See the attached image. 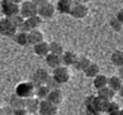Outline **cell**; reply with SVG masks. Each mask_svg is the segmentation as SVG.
I'll use <instances>...</instances> for the list:
<instances>
[{
    "label": "cell",
    "instance_id": "cell-1",
    "mask_svg": "<svg viewBox=\"0 0 123 115\" xmlns=\"http://www.w3.org/2000/svg\"><path fill=\"white\" fill-rule=\"evenodd\" d=\"M34 85L31 81H24L18 84L15 87V95L22 99H28L34 95Z\"/></svg>",
    "mask_w": 123,
    "mask_h": 115
},
{
    "label": "cell",
    "instance_id": "cell-2",
    "mask_svg": "<svg viewBox=\"0 0 123 115\" xmlns=\"http://www.w3.org/2000/svg\"><path fill=\"white\" fill-rule=\"evenodd\" d=\"M52 79L56 81L58 85H63V84H66V82H69V80L71 79V73H70L69 67L60 66V67L55 68L53 73H52Z\"/></svg>",
    "mask_w": 123,
    "mask_h": 115
},
{
    "label": "cell",
    "instance_id": "cell-3",
    "mask_svg": "<svg viewBox=\"0 0 123 115\" xmlns=\"http://www.w3.org/2000/svg\"><path fill=\"white\" fill-rule=\"evenodd\" d=\"M18 32V28L10 18H3L0 20V33L4 37H13Z\"/></svg>",
    "mask_w": 123,
    "mask_h": 115
},
{
    "label": "cell",
    "instance_id": "cell-4",
    "mask_svg": "<svg viewBox=\"0 0 123 115\" xmlns=\"http://www.w3.org/2000/svg\"><path fill=\"white\" fill-rule=\"evenodd\" d=\"M38 8L34 5L31 0H27V1H22L19 5V14L24 18V19H28V18L37 15Z\"/></svg>",
    "mask_w": 123,
    "mask_h": 115
},
{
    "label": "cell",
    "instance_id": "cell-5",
    "mask_svg": "<svg viewBox=\"0 0 123 115\" xmlns=\"http://www.w3.org/2000/svg\"><path fill=\"white\" fill-rule=\"evenodd\" d=\"M0 6H1V13L5 15V18H12L19 14V5L9 1V0H3Z\"/></svg>",
    "mask_w": 123,
    "mask_h": 115
},
{
    "label": "cell",
    "instance_id": "cell-6",
    "mask_svg": "<svg viewBox=\"0 0 123 115\" xmlns=\"http://www.w3.org/2000/svg\"><path fill=\"white\" fill-rule=\"evenodd\" d=\"M49 77L51 76L48 75V71H46L44 68H38V70L33 73L31 82L34 85V87L42 86V85H46V82H47V80L49 79Z\"/></svg>",
    "mask_w": 123,
    "mask_h": 115
},
{
    "label": "cell",
    "instance_id": "cell-7",
    "mask_svg": "<svg viewBox=\"0 0 123 115\" xmlns=\"http://www.w3.org/2000/svg\"><path fill=\"white\" fill-rule=\"evenodd\" d=\"M58 111V106L51 104L48 100H41L38 106V114L39 115H56Z\"/></svg>",
    "mask_w": 123,
    "mask_h": 115
},
{
    "label": "cell",
    "instance_id": "cell-8",
    "mask_svg": "<svg viewBox=\"0 0 123 115\" xmlns=\"http://www.w3.org/2000/svg\"><path fill=\"white\" fill-rule=\"evenodd\" d=\"M88 14H89V8L85 4H80V3L74 1V5H72L70 15H72L76 19H84Z\"/></svg>",
    "mask_w": 123,
    "mask_h": 115
},
{
    "label": "cell",
    "instance_id": "cell-9",
    "mask_svg": "<svg viewBox=\"0 0 123 115\" xmlns=\"http://www.w3.org/2000/svg\"><path fill=\"white\" fill-rule=\"evenodd\" d=\"M37 14L42 18V19H51V18H53L55 14H56V8H55L53 4H51L48 1L47 4H44V5L38 8Z\"/></svg>",
    "mask_w": 123,
    "mask_h": 115
},
{
    "label": "cell",
    "instance_id": "cell-10",
    "mask_svg": "<svg viewBox=\"0 0 123 115\" xmlns=\"http://www.w3.org/2000/svg\"><path fill=\"white\" fill-rule=\"evenodd\" d=\"M85 110H86V115H100V111L98 110L97 106V96H89L85 100Z\"/></svg>",
    "mask_w": 123,
    "mask_h": 115
},
{
    "label": "cell",
    "instance_id": "cell-11",
    "mask_svg": "<svg viewBox=\"0 0 123 115\" xmlns=\"http://www.w3.org/2000/svg\"><path fill=\"white\" fill-rule=\"evenodd\" d=\"M75 0H58L56 4V12L61 13V14H70L72 5H74Z\"/></svg>",
    "mask_w": 123,
    "mask_h": 115
},
{
    "label": "cell",
    "instance_id": "cell-12",
    "mask_svg": "<svg viewBox=\"0 0 123 115\" xmlns=\"http://www.w3.org/2000/svg\"><path fill=\"white\" fill-rule=\"evenodd\" d=\"M39 101L37 98L32 96L24 100V109L28 111V114H37L38 113V106H39Z\"/></svg>",
    "mask_w": 123,
    "mask_h": 115
},
{
    "label": "cell",
    "instance_id": "cell-13",
    "mask_svg": "<svg viewBox=\"0 0 123 115\" xmlns=\"http://www.w3.org/2000/svg\"><path fill=\"white\" fill-rule=\"evenodd\" d=\"M61 58H62V65L66 67H70V66H75L79 56L75 52H72V51H65L62 53Z\"/></svg>",
    "mask_w": 123,
    "mask_h": 115
},
{
    "label": "cell",
    "instance_id": "cell-14",
    "mask_svg": "<svg viewBox=\"0 0 123 115\" xmlns=\"http://www.w3.org/2000/svg\"><path fill=\"white\" fill-rule=\"evenodd\" d=\"M44 40V34L39 29H32L28 33V46H36L37 43Z\"/></svg>",
    "mask_w": 123,
    "mask_h": 115
},
{
    "label": "cell",
    "instance_id": "cell-15",
    "mask_svg": "<svg viewBox=\"0 0 123 115\" xmlns=\"http://www.w3.org/2000/svg\"><path fill=\"white\" fill-rule=\"evenodd\" d=\"M51 104L53 105H56V106H60L61 103L63 101V95L61 92V90L60 89H57V90H52V91H49V94L47 96V99Z\"/></svg>",
    "mask_w": 123,
    "mask_h": 115
},
{
    "label": "cell",
    "instance_id": "cell-16",
    "mask_svg": "<svg viewBox=\"0 0 123 115\" xmlns=\"http://www.w3.org/2000/svg\"><path fill=\"white\" fill-rule=\"evenodd\" d=\"M46 63L48 67H51L52 70L55 68L60 67V66H63L62 65V58L61 56H57V54H52V53H48L46 56Z\"/></svg>",
    "mask_w": 123,
    "mask_h": 115
},
{
    "label": "cell",
    "instance_id": "cell-17",
    "mask_svg": "<svg viewBox=\"0 0 123 115\" xmlns=\"http://www.w3.org/2000/svg\"><path fill=\"white\" fill-rule=\"evenodd\" d=\"M33 49H34V53L39 57H46L47 54L49 53V46L48 42L46 40H42V42L37 43L36 46H33Z\"/></svg>",
    "mask_w": 123,
    "mask_h": 115
},
{
    "label": "cell",
    "instance_id": "cell-18",
    "mask_svg": "<svg viewBox=\"0 0 123 115\" xmlns=\"http://www.w3.org/2000/svg\"><path fill=\"white\" fill-rule=\"evenodd\" d=\"M108 87L111 90H113L114 92L117 91H122V87H123V81L119 76H112L108 79Z\"/></svg>",
    "mask_w": 123,
    "mask_h": 115
},
{
    "label": "cell",
    "instance_id": "cell-19",
    "mask_svg": "<svg viewBox=\"0 0 123 115\" xmlns=\"http://www.w3.org/2000/svg\"><path fill=\"white\" fill-rule=\"evenodd\" d=\"M114 96H116V92L107 86V87H104V89L98 90L97 98H98V99H102V100H105V101H113Z\"/></svg>",
    "mask_w": 123,
    "mask_h": 115
},
{
    "label": "cell",
    "instance_id": "cell-20",
    "mask_svg": "<svg viewBox=\"0 0 123 115\" xmlns=\"http://www.w3.org/2000/svg\"><path fill=\"white\" fill-rule=\"evenodd\" d=\"M24 100L25 99H22V98H19V96H17L14 94V95L10 96V99H9V106L13 110L22 109V108H24Z\"/></svg>",
    "mask_w": 123,
    "mask_h": 115
},
{
    "label": "cell",
    "instance_id": "cell-21",
    "mask_svg": "<svg viewBox=\"0 0 123 115\" xmlns=\"http://www.w3.org/2000/svg\"><path fill=\"white\" fill-rule=\"evenodd\" d=\"M85 76L89 77V79H94V77H97L98 75H100V67L99 65H97V63H90V65L88 66V68L84 71Z\"/></svg>",
    "mask_w": 123,
    "mask_h": 115
},
{
    "label": "cell",
    "instance_id": "cell-22",
    "mask_svg": "<svg viewBox=\"0 0 123 115\" xmlns=\"http://www.w3.org/2000/svg\"><path fill=\"white\" fill-rule=\"evenodd\" d=\"M49 94V90L46 85H42V86H37L34 89V98H37L38 100H46L47 96Z\"/></svg>",
    "mask_w": 123,
    "mask_h": 115
},
{
    "label": "cell",
    "instance_id": "cell-23",
    "mask_svg": "<svg viewBox=\"0 0 123 115\" xmlns=\"http://www.w3.org/2000/svg\"><path fill=\"white\" fill-rule=\"evenodd\" d=\"M13 39L17 44L22 46V47H25L28 46V33H24V32H17V33L13 35Z\"/></svg>",
    "mask_w": 123,
    "mask_h": 115
},
{
    "label": "cell",
    "instance_id": "cell-24",
    "mask_svg": "<svg viewBox=\"0 0 123 115\" xmlns=\"http://www.w3.org/2000/svg\"><path fill=\"white\" fill-rule=\"evenodd\" d=\"M93 85H94V87L97 90L104 89V87L108 86V77L105 75H98L97 77H94Z\"/></svg>",
    "mask_w": 123,
    "mask_h": 115
},
{
    "label": "cell",
    "instance_id": "cell-25",
    "mask_svg": "<svg viewBox=\"0 0 123 115\" xmlns=\"http://www.w3.org/2000/svg\"><path fill=\"white\" fill-rule=\"evenodd\" d=\"M111 61L114 66L117 67H122L123 66V52L119 49H116L111 56Z\"/></svg>",
    "mask_w": 123,
    "mask_h": 115
},
{
    "label": "cell",
    "instance_id": "cell-26",
    "mask_svg": "<svg viewBox=\"0 0 123 115\" xmlns=\"http://www.w3.org/2000/svg\"><path fill=\"white\" fill-rule=\"evenodd\" d=\"M48 46H49V53H52V54L62 56V53L65 52V49H63V46H62L61 43L56 42V40H53V42H49Z\"/></svg>",
    "mask_w": 123,
    "mask_h": 115
},
{
    "label": "cell",
    "instance_id": "cell-27",
    "mask_svg": "<svg viewBox=\"0 0 123 115\" xmlns=\"http://www.w3.org/2000/svg\"><path fill=\"white\" fill-rule=\"evenodd\" d=\"M92 63V61L88 58V57H79L77 58V61L75 63V68L77 71H85L86 68H88V66Z\"/></svg>",
    "mask_w": 123,
    "mask_h": 115
},
{
    "label": "cell",
    "instance_id": "cell-28",
    "mask_svg": "<svg viewBox=\"0 0 123 115\" xmlns=\"http://www.w3.org/2000/svg\"><path fill=\"white\" fill-rule=\"evenodd\" d=\"M25 20H27V23L29 24L31 29H38L39 27H41V24H42V22H43V19H42V18H41L38 14L31 17V18H28V19H25Z\"/></svg>",
    "mask_w": 123,
    "mask_h": 115
},
{
    "label": "cell",
    "instance_id": "cell-29",
    "mask_svg": "<svg viewBox=\"0 0 123 115\" xmlns=\"http://www.w3.org/2000/svg\"><path fill=\"white\" fill-rule=\"evenodd\" d=\"M109 24H111L112 29H113V30H116V32H121V30H122V28H123V23H122V22H119V20H117L116 18H113Z\"/></svg>",
    "mask_w": 123,
    "mask_h": 115
},
{
    "label": "cell",
    "instance_id": "cell-30",
    "mask_svg": "<svg viewBox=\"0 0 123 115\" xmlns=\"http://www.w3.org/2000/svg\"><path fill=\"white\" fill-rule=\"evenodd\" d=\"M46 86L48 87V90H49V91L60 89V85H58L57 82H56V81H55V80L52 79V77H49V79L47 80V82H46Z\"/></svg>",
    "mask_w": 123,
    "mask_h": 115
},
{
    "label": "cell",
    "instance_id": "cell-31",
    "mask_svg": "<svg viewBox=\"0 0 123 115\" xmlns=\"http://www.w3.org/2000/svg\"><path fill=\"white\" fill-rule=\"evenodd\" d=\"M10 19H12V22L17 25V28H18V27H19V25L22 24V23H23V22L25 20V19H24V18L22 17L20 14H17V15H14V17H12Z\"/></svg>",
    "mask_w": 123,
    "mask_h": 115
},
{
    "label": "cell",
    "instance_id": "cell-32",
    "mask_svg": "<svg viewBox=\"0 0 123 115\" xmlns=\"http://www.w3.org/2000/svg\"><path fill=\"white\" fill-rule=\"evenodd\" d=\"M13 115H28V111L22 108V109H17V110H13Z\"/></svg>",
    "mask_w": 123,
    "mask_h": 115
},
{
    "label": "cell",
    "instance_id": "cell-33",
    "mask_svg": "<svg viewBox=\"0 0 123 115\" xmlns=\"http://www.w3.org/2000/svg\"><path fill=\"white\" fill-rule=\"evenodd\" d=\"M31 1L33 3L37 8H39V6L44 5V4H47V3H48V0H31Z\"/></svg>",
    "mask_w": 123,
    "mask_h": 115
},
{
    "label": "cell",
    "instance_id": "cell-34",
    "mask_svg": "<svg viewBox=\"0 0 123 115\" xmlns=\"http://www.w3.org/2000/svg\"><path fill=\"white\" fill-rule=\"evenodd\" d=\"M116 19L123 23V12H122V10H119V12L117 13V15H116Z\"/></svg>",
    "mask_w": 123,
    "mask_h": 115
},
{
    "label": "cell",
    "instance_id": "cell-35",
    "mask_svg": "<svg viewBox=\"0 0 123 115\" xmlns=\"http://www.w3.org/2000/svg\"><path fill=\"white\" fill-rule=\"evenodd\" d=\"M90 1V0H76V3H80V4H85V5H86V4H88Z\"/></svg>",
    "mask_w": 123,
    "mask_h": 115
},
{
    "label": "cell",
    "instance_id": "cell-36",
    "mask_svg": "<svg viewBox=\"0 0 123 115\" xmlns=\"http://www.w3.org/2000/svg\"><path fill=\"white\" fill-rule=\"evenodd\" d=\"M9 1H12V3H14V4H17V5H20V3L23 1V0H9Z\"/></svg>",
    "mask_w": 123,
    "mask_h": 115
},
{
    "label": "cell",
    "instance_id": "cell-37",
    "mask_svg": "<svg viewBox=\"0 0 123 115\" xmlns=\"http://www.w3.org/2000/svg\"><path fill=\"white\" fill-rule=\"evenodd\" d=\"M0 115H6L5 113H4V110H3V109H0Z\"/></svg>",
    "mask_w": 123,
    "mask_h": 115
}]
</instances>
